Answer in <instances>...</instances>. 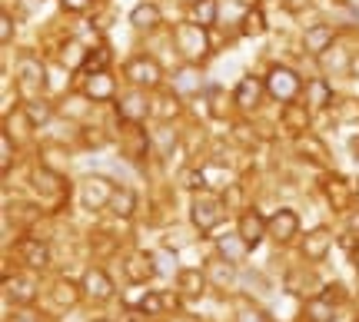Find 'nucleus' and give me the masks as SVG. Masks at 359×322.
<instances>
[{
    "label": "nucleus",
    "mask_w": 359,
    "mask_h": 322,
    "mask_svg": "<svg viewBox=\"0 0 359 322\" xmlns=\"http://www.w3.org/2000/svg\"><path fill=\"white\" fill-rule=\"evenodd\" d=\"M60 4H64V10H70V13H83L93 0H60Z\"/></svg>",
    "instance_id": "50"
},
{
    "label": "nucleus",
    "mask_w": 359,
    "mask_h": 322,
    "mask_svg": "<svg viewBox=\"0 0 359 322\" xmlns=\"http://www.w3.org/2000/svg\"><path fill=\"white\" fill-rule=\"evenodd\" d=\"M7 322H43L40 319V312L34 306H17V309L7 316Z\"/></svg>",
    "instance_id": "46"
},
{
    "label": "nucleus",
    "mask_w": 359,
    "mask_h": 322,
    "mask_svg": "<svg viewBox=\"0 0 359 322\" xmlns=\"http://www.w3.org/2000/svg\"><path fill=\"white\" fill-rule=\"evenodd\" d=\"M150 140H154L156 146L163 150V156H170V153H173V150H177V146H180L177 130H170V123H163V127L156 130V133H154V136H150Z\"/></svg>",
    "instance_id": "43"
},
{
    "label": "nucleus",
    "mask_w": 359,
    "mask_h": 322,
    "mask_svg": "<svg viewBox=\"0 0 359 322\" xmlns=\"http://www.w3.org/2000/svg\"><path fill=\"white\" fill-rule=\"evenodd\" d=\"M110 60H114V50L110 43H97L87 50V60H83V70L80 74H100V70H110Z\"/></svg>",
    "instance_id": "36"
},
{
    "label": "nucleus",
    "mask_w": 359,
    "mask_h": 322,
    "mask_svg": "<svg viewBox=\"0 0 359 322\" xmlns=\"http://www.w3.org/2000/svg\"><path fill=\"white\" fill-rule=\"evenodd\" d=\"M80 140H83L87 150H100V146H107V133L100 127H83L80 130Z\"/></svg>",
    "instance_id": "44"
},
{
    "label": "nucleus",
    "mask_w": 359,
    "mask_h": 322,
    "mask_svg": "<svg viewBox=\"0 0 359 322\" xmlns=\"http://www.w3.org/2000/svg\"><path fill=\"white\" fill-rule=\"evenodd\" d=\"M233 4H240L243 10H253V7H259V0H233Z\"/></svg>",
    "instance_id": "54"
},
{
    "label": "nucleus",
    "mask_w": 359,
    "mask_h": 322,
    "mask_svg": "<svg viewBox=\"0 0 359 322\" xmlns=\"http://www.w3.org/2000/svg\"><path fill=\"white\" fill-rule=\"evenodd\" d=\"M333 243L336 236L330 226H316V230H309L303 239H299V253H303V259H309V262H323V259L333 253Z\"/></svg>",
    "instance_id": "10"
},
{
    "label": "nucleus",
    "mask_w": 359,
    "mask_h": 322,
    "mask_svg": "<svg viewBox=\"0 0 359 322\" xmlns=\"http://www.w3.org/2000/svg\"><path fill=\"white\" fill-rule=\"evenodd\" d=\"M316 60H320V66H323V74H326V77H349V64H353V53L343 50L339 43H333V47H330L326 53H320Z\"/></svg>",
    "instance_id": "25"
},
{
    "label": "nucleus",
    "mask_w": 359,
    "mask_h": 322,
    "mask_svg": "<svg viewBox=\"0 0 359 322\" xmlns=\"http://www.w3.org/2000/svg\"><path fill=\"white\" fill-rule=\"evenodd\" d=\"M293 146H296V153L303 156V160H313V163H320V167H330V146H326L313 130L293 136Z\"/></svg>",
    "instance_id": "21"
},
{
    "label": "nucleus",
    "mask_w": 359,
    "mask_h": 322,
    "mask_svg": "<svg viewBox=\"0 0 359 322\" xmlns=\"http://www.w3.org/2000/svg\"><path fill=\"white\" fill-rule=\"evenodd\" d=\"M349 150H353V156H359V136H353V140H349Z\"/></svg>",
    "instance_id": "56"
},
{
    "label": "nucleus",
    "mask_w": 359,
    "mask_h": 322,
    "mask_svg": "<svg viewBox=\"0 0 359 322\" xmlns=\"http://www.w3.org/2000/svg\"><path fill=\"white\" fill-rule=\"evenodd\" d=\"M43 0H24V13H30V10H37Z\"/></svg>",
    "instance_id": "55"
},
{
    "label": "nucleus",
    "mask_w": 359,
    "mask_h": 322,
    "mask_svg": "<svg viewBox=\"0 0 359 322\" xmlns=\"http://www.w3.org/2000/svg\"><path fill=\"white\" fill-rule=\"evenodd\" d=\"M323 190H326V200H330V206H333V209H339V213H343V209L353 206V193H356V190H353V186H349V183L339 176V173L326 176Z\"/></svg>",
    "instance_id": "27"
},
{
    "label": "nucleus",
    "mask_w": 359,
    "mask_h": 322,
    "mask_svg": "<svg viewBox=\"0 0 359 322\" xmlns=\"http://www.w3.org/2000/svg\"><path fill=\"white\" fill-rule=\"evenodd\" d=\"M114 190H116V183L110 176H83L77 186V200L87 213H100V209L110 206Z\"/></svg>",
    "instance_id": "6"
},
{
    "label": "nucleus",
    "mask_w": 359,
    "mask_h": 322,
    "mask_svg": "<svg viewBox=\"0 0 359 322\" xmlns=\"http://www.w3.org/2000/svg\"><path fill=\"white\" fill-rule=\"evenodd\" d=\"M4 296H7V302H13V306H34L37 283L27 279V276H7V279H4Z\"/></svg>",
    "instance_id": "22"
},
{
    "label": "nucleus",
    "mask_w": 359,
    "mask_h": 322,
    "mask_svg": "<svg viewBox=\"0 0 359 322\" xmlns=\"http://www.w3.org/2000/svg\"><path fill=\"white\" fill-rule=\"evenodd\" d=\"M90 322H110V319H107V316H97V319H90Z\"/></svg>",
    "instance_id": "58"
},
{
    "label": "nucleus",
    "mask_w": 359,
    "mask_h": 322,
    "mask_svg": "<svg viewBox=\"0 0 359 322\" xmlns=\"http://www.w3.org/2000/svg\"><path fill=\"white\" fill-rule=\"evenodd\" d=\"M236 106V100H233L230 93L223 90V87H206V113L213 116V120H230V110Z\"/></svg>",
    "instance_id": "31"
},
{
    "label": "nucleus",
    "mask_w": 359,
    "mask_h": 322,
    "mask_svg": "<svg viewBox=\"0 0 359 322\" xmlns=\"http://www.w3.org/2000/svg\"><path fill=\"white\" fill-rule=\"evenodd\" d=\"M263 97H266V80L257 77V74H246V77L236 83V90H233L236 110H243V113H253V110H259Z\"/></svg>",
    "instance_id": "9"
},
{
    "label": "nucleus",
    "mask_w": 359,
    "mask_h": 322,
    "mask_svg": "<svg viewBox=\"0 0 359 322\" xmlns=\"http://www.w3.org/2000/svg\"><path fill=\"white\" fill-rule=\"evenodd\" d=\"M116 116L123 123H147V116H154V104L147 100L140 87H133L123 97H116Z\"/></svg>",
    "instance_id": "8"
},
{
    "label": "nucleus",
    "mask_w": 359,
    "mask_h": 322,
    "mask_svg": "<svg viewBox=\"0 0 359 322\" xmlns=\"http://www.w3.org/2000/svg\"><path fill=\"white\" fill-rule=\"evenodd\" d=\"M336 43V30L330 24H309L306 34H303V50L309 57H320Z\"/></svg>",
    "instance_id": "24"
},
{
    "label": "nucleus",
    "mask_w": 359,
    "mask_h": 322,
    "mask_svg": "<svg viewBox=\"0 0 359 322\" xmlns=\"http://www.w3.org/2000/svg\"><path fill=\"white\" fill-rule=\"evenodd\" d=\"M303 319L306 322H333L336 319V306L326 296L316 293V296L306 299V306H303Z\"/></svg>",
    "instance_id": "32"
},
{
    "label": "nucleus",
    "mask_w": 359,
    "mask_h": 322,
    "mask_svg": "<svg viewBox=\"0 0 359 322\" xmlns=\"http://www.w3.org/2000/svg\"><path fill=\"white\" fill-rule=\"evenodd\" d=\"M80 283H83L87 299H93V302H110L116 293L114 279H110V272L103 270V266H90V270L80 276Z\"/></svg>",
    "instance_id": "14"
},
{
    "label": "nucleus",
    "mask_w": 359,
    "mask_h": 322,
    "mask_svg": "<svg viewBox=\"0 0 359 322\" xmlns=\"http://www.w3.org/2000/svg\"><path fill=\"white\" fill-rule=\"evenodd\" d=\"M330 110H333V120L339 123V127H353V123H359V97H343V100H336Z\"/></svg>",
    "instance_id": "39"
},
{
    "label": "nucleus",
    "mask_w": 359,
    "mask_h": 322,
    "mask_svg": "<svg viewBox=\"0 0 359 322\" xmlns=\"http://www.w3.org/2000/svg\"><path fill=\"white\" fill-rule=\"evenodd\" d=\"M17 90L24 93V100L43 97V90H47V66L34 53H24L17 60Z\"/></svg>",
    "instance_id": "5"
},
{
    "label": "nucleus",
    "mask_w": 359,
    "mask_h": 322,
    "mask_svg": "<svg viewBox=\"0 0 359 322\" xmlns=\"http://www.w3.org/2000/svg\"><path fill=\"white\" fill-rule=\"evenodd\" d=\"M183 180H187V190H193V193H196V190H206V173L203 169H190Z\"/></svg>",
    "instance_id": "49"
},
{
    "label": "nucleus",
    "mask_w": 359,
    "mask_h": 322,
    "mask_svg": "<svg viewBox=\"0 0 359 322\" xmlns=\"http://www.w3.org/2000/svg\"><path fill=\"white\" fill-rule=\"evenodd\" d=\"M303 97H306V106L313 110V113H320V110H330V106L336 104V90L333 83L326 77H313L306 83V90H303Z\"/></svg>",
    "instance_id": "20"
},
{
    "label": "nucleus",
    "mask_w": 359,
    "mask_h": 322,
    "mask_svg": "<svg viewBox=\"0 0 359 322\" xmlns=\"http://www.w3.org/2000/svg\"><path fill=\"white\" fill-rule=\"evenodd\" d=\"M24 113H27V120L34 123V130H40L50 123L57 110H53V104L47 97H34V100H24Z\"/></svg>",
    "instance_id": "34"
},
{
    "label": "nucleus",
    "mask_w": 359,
    "mask_h": 322,
    "mask_svg": "<svg viewBox=\"0 0 359 322\" xmlns=\"http://www.w3.org/2000/svg\"><path fill=\"white\" fill-rule=\"evenodd\" d=\"M349 77H353V80H359V50L353 53V64H349Z\"/></svg>",
    "instance_id": "53"
},
{
    "label": "nucleus",
    "mask_w": 359,
    "mask_h": 322,
    "mask_svg": "<svg viewBox=\"0 0 359 322\" xmlns=\"http://www.w3.org/2000/svg\"><path fill=\"white\" fill-rule=\"evenodd\" d=\"M210 27L196 24V20H187V24H180L173 30V43H177L180 57L187 60V64H200L206 53H210V34H206Z\"/></svg>",
    "instance_id": "2"
},
{
    "label": "nucleus",
    "mask_w": 359,
    "mask_h": 322,
    "mask_svg": "<svg viewBox=\"0 0 359 322\" xmlns=\"http://www.w3.org/2000/svg\"><path fill=\"white\" fill-rule=\"evenodd\" d=\"M173 322H196L193 316H173Z\"/></svg>",
    "instance_id": "57"
},
{
    "label": "nucleus",
    "mask_w": 359,
    "mask_h": 322,
    "mask_svg": "<svg viewBox=\"0 0 359 322\" xmlns=\"http://www.w3.org/2000/svg\"><path fill=\"white\" fill-rule=\"evenodd\" d=\"M130 24L137 27V30H156V27L163 24L160 4H156V0H143V4H137V7L130 10Z\"/></svg>",
    "instance_id": "28"
},
{
    "label": "nucleus",
    "mask_w": 359,
    "mask_h": 322,
    "mask_svg": "<svg viewBox=\"0 0 359 322\" xmlns=\"http://www.w3.org/2000/svg\"><path fill=\"white\" fill-rule=\"evenodd\" d=\"M123 77H127L130 87H140V90H160V83H163V66H160V60L150 57V53H137V57H130L127 60Z\"/></svg>",
    "instance_id": "4"
},
{
    "label": "nucleus",
    "mask_w": 359,
    "mask_h": 322,
    "mask_svg": "<svg viewBox=\"0 0 359 322\" xmlns=\"http://www.w3.org/2000/svg\"><path fill=\"white\" fill-rule=\"evenodd\" d=\"M190 4H193V0H190Z\"/></svg>",
    "instance_id": "60"
},
{
    "label": "nucleus",
    "mask_w": 359,
    "mask_h": 322,
    "mask_svg": "<svg viewBox=\"0 0 359 322\" xmlns=\"http://www.w3.org/2000/svg\"><path fill=\"white\" fill-rule=\"evenodd\" d=\"M210 289V279H206V270H177V293L183 299H200Z\"/></svg>",
    "instance_id": "23"
},
{
    "label": "nucleus",
    "mask_w": 359,
    "mask_h": 322,
    "mask_svg": "<svg viewBox=\"0 0 359 322\" xmlns=\"http://www.w3.org/2000/svg\"><path fill=\"white\" fill-rule=\"evenodd\" d=\"M83 100L90 104H110L116 100V80L110 77V70H100V74H83Z\"/></svg>",
    "instance_id": "12"
},
{
    "label": "nucleus",
    "mask_w": 359,
    "mask_h": 322,
    "mask_svg": "<svg viewBox=\"0 0 359 322\" xmlns=\"http://www.w3.org/2000/svg\"><path fill=\"white\" fill-rule=\"evenodd\" d=\"M206 279H210V286L213 289H230L233 283H236V266L233 262H226V259H206Z\"/></svg>",
    "instance_id": "29"
},
{
    "label": "nucleus",
    "mask_w": 359,
    "mask_h": 322,
    "mask_svg": "<svg viewBox=\"0 0 359 322\" xmlns=\"http://www.w3.org/2000/svg\"><path fill=\"white\" fill-rule=\"evenodd\" d=\"M83 296H87V293H83V283H80V279H67V276H60L50 289V299L60 309H74Z\"/></svg>",
    "instance_id": "26"
},
{
    "label": "nucleus",
    "mask_w": 359,
    "mask_h": 322,
    "mask_svg": "<svg viewBox=\"0 0 359 322\" xmlns=\"http://www.w3.org/2000/svg\"><path fill=\"white\" fill-rule=\"evenodd\" d=\"M17 253L27 262V270H34V272H43L50 266V246L43 243V239H37V236H24L17 243Z\"/></svg>",
    "instance_id": "16"
},
{
    "label": "nucleus",
    "mask_w": 359,
    "mask_h": 322,
    "mask_svg": "<svg viewBox=\"0 0 359 322\" xmlns=\"http://www.w3.org/2000/svg\"><path fill=\"white\" fill-rule=\"evenodd\" d=\"M150 133L143 130V123H127L123 130V136H120V150L127 160H143V156L150 153Z\"/></svg>",
    "instance_id": "17"
},
{
    "label": "nucleus",
    "mask_w": 359,
    "mask_h": 322,
    "mask_svg": "<svg viewBox=\"0 0 359 322\" xmlns=\"http://www.w3.org/2000/svg\"><path fill=\"white\" fill-rule=\"evenodd\" d=\"M356 196H359V183H356Z\"/></svg>",
    "instance_id": "59"
},
{
    "label": "nucleus",
    "mask_w": 359,
    "mask_h": 322,
    "mask_svg": "<svg viewBox=\"0 0 359 322\" xmlns=\"http://www.w3.org/2000/svg\"><path fill=\"white\" fill-rule=\"evenodd\" d=\"M173 90H177L180 97H196V93L203 90V74L196 70V64L180 66L177 74H173Z\"/></svg>",
    "instance_id": "30"
},
{
    "label": "nucleus",
    "mask_w": 359,
    "mask_h": 322,
    "mask_svg": "<svg viewBox=\"0 0 359 322\" xmlns=\"http://www.w3.org/2000/svg\"><path fill=\"white\" fill-rule=\"evenodd\" d=\"M123 276H127L130 286H147L150 279H156V276H160L156 253H143V249L130 253V256L123 259Z\"/></svg>",
    "instance_id": "7"
},
{
    "label": "nucleus",
    "mask_w": 359,
    "mask_h": 322,
    "mask_svg": "<svg viewBox=\"0 0 359 322\" xmlns=\"http://www.w3.org/2000/svg\"><path fill=\"white\" fill-rule=\"evenodd\" d=\"M296 236H299V216H296V209L280 206L269 216V239L286 246V243H293Z\"/></svg>",
    "instance_id": "15"
},
{
    "label": "nucleus",
    "mask_w": 359,
    "mask_h": 322,
    "mask_svg": "<svg viewBox=\"0 0 359 322\" xmlns=\"http://www.w3.org/2000/svg\"><path fill=\"white\" fill-rule=\"evenodd\" d=\"M263 80H266V93L276 100V104H293V100H299V93L306 90L303 77L296 74L293 66H283V64L269 66Z\"/></svg>",
    "instance_id": "3"
},
{
    "label": "nucleus",
    "mask_w": 359,
    "mask_h": 322,
    "mask_svg": "<svg viewBox=\"0 0 359 322\" xmlns=\"http://www.w3.org/2000/svg\"><path fill=\"white\" fill-rule=\"evenodd\" d=\"M320 296H326L330 302H333V306H343L349 293H346V286H343V283H326V286L320 289Z\"/></svg>",
    "instance_id": "45"
},
{
    "label": "nucleus",
    "mask_w": 359,
    "mask_h": 322,
    "mask_svg": "<svg viewBox=\"0 0 359 322\" xmlns=\"http://www.w3.org/2000/svg\"><path fill=\"white\" fill-rule=\"evenodd\" d=\"M266 30H269V20L259 7L243 10V17H240V34H243V37H263Z\"/></svg>",
    "instance_id": "38"
},
{
    "label": "nucleus",
    "mask_w": 359,
    "mask_h": 322,
    "mask_svg": "<svg viewBox=\"0 0 359 322\" xmlns=\"http://www.w3.org/2000/svg\"><path fill=\"white\" fill-rule=\"evenodd\" d=\"M11 40H13V13L4 10V13H0V43L7 47Z\"/></svg>",
    "instance_id": "48"
},
{
    "label": "nucleus",
    "mask_w": 359,
    "mask_h": 322,
    "mask_svg": "<svg viewBox=\"0 0 359 322\" xmlns=\"http://www.w3.org/2000/svg\"><path fill=\"white\" fill-rule=\"evenodd\" d=\"M280 4H283V7H286L290 13H303V10L309 7V0H280Z\"/></svg>",
    "instance_id": "51"
},
{
    "label": "nucleus",
    "mask_w": 359,
    "mask_h": 322,
    "mask_svg": "<svg viewBox=\"0 0 359 322\" xmlns=\"http://www.w3.org/2000/svg\"><path fill=\"white\" fill-rule=\"evenodd\" d=\"M30 180H34V190L40 193V200H47V203H50V200L53 203H60V200L67 196V183H64V173H60V169H50V167L40 163Z\"/></svg>",
    "instance_id": "11"
},
{
    "label": "nucleus",
    "mask_w": 359,
    "mask_h": 322,
    "mask_svg": "<svg viewBox=\"0 0 359 322\" xmlns=\"http://www.w3.org/2000/svg\"><path fill=\"white\" fill-rule=\"evenodd\" d=\"M313 123V110H309L306 104H283V110H280V127L290 133V136H299V133H306V130H313L309 127Z\"/></svg>",
    "instance_id": "18"
},
{
    "label": "nucleus",
    "mask_w": 359,
    "mask_h": 322,
    "mask_svg": "<svg viewBox=\"0 0 359 322\" xmlns=\"http://www.w3.org/2000/svg\"><path fill=\"white\" fill-rule=\"evenodd\" d=\"M137 309H140L147 319H154V316H167V296H163L160 289H150V293H143L140 296Z\"/></svg>",
    "instance_id": "40"
},
{
    "label": "nucleus",
    "mask_w": 359,
    "mask_h": 322,
    "mask_svg": "<svg viewBox=\"0 0 359 322\" xmlns=\"http://www.w3.org/2000/svg\"><path fill=\"white\" fill-rule=\"evenodd\" d=\"M236 232H240L246 243H250V249H257V246L269 236V216H263V213H259V209H253V206H246L243 213H240Z\"/></svg>",
    "instance_id": "13"
},
{
    "label": "nucleus",
    "mask_w": 359,
    "mask_h": 322,
    "mask_svg": "<svg viewBox=\"0 0 359 322\" xmlns=\"http://www.w3.org/2000/svg\"><path fill=\"white\" fill-rule=\"evenodd\" d=\"M60 64L70 66V70H83V60H87V50L90 47H83L80 40H67L64 47H60Z\"/></svg>",
    "instance_id": "41"
},
{
    "label": "nucleus",
    "mask_w": 359,
    "mask_h": 322,
    "mask_svg": "<svg viewBox=\"0 0 359 322\" xmlns=\"http://www.w3.org/2000/svg\"><path fill=\"white\" fill-rule=\"evenodd\" d=\"M190 20H196V24H203V27H217L219 24V0H193Z\"/></svg>",
    "instance_id": "37"
},
{
    "label": "nucleus",
    "mask_w": 359,
    "mask_h": 322,
    "mask_svg": "<svg viewBox=\"0 0 359 322\" xmlns=\"http://www.w3.org/2000/svg\"><path fill=\"white\" fill-rule=\"evenodd\" d=\"M236 322H269V316L257 306H243V309L236 312Z\"/></svg>",
    "instance_id": "47"
},
{
    "label": "nucleus",
    "mask_w": 359,
    "mask_h": 322,
    "mask_svg": "<svg viewBox=\"0 0 359 322\" xmlns=\"http://www.w3.org/2000/svg\"><path fill=\"white\" fill-rule=\"evenodd\" d=\"M226 216V200L213 190H196L190 200V223L196 232H213Z\"/></svg>",
    "instance_id": "1"
},
{
    "label": "nucleus",
    "mask_w": 359,
    "mask_h": 322,
    "mask_svg": "<svg viewBox=\"0 0 359 322\" xmlns=\"http://www.w3.org/2000/svg\"><path fill=\"white\" fill-rule=\"evenodd\" d=\"M107 213H114L116 219H130L137 213V193L130 190V186H116L114 190V200H110V206Z\"/></svg>",
    "instance_id": "35"
},
{
    "label": "nucleus",
    "mask_w": 359,
    "mask_h": 322,
    "mask_svg": "<svg viewBox=\"0 0 359 322\" xmlns=\"http://www.w3.org/2000/svg\"><path fill=\"white\" fill-rule=\"evenodd\" d=\"M180 110H183V104H180L177 90H163L154 100V116L160 120V123H173V120L180 116Z\"/></svg>",
    "instance_id": "33"
},
{
    "label": "nucleus",
    "mask_w": 359,
    "mask_h": 322,
    "mask_svg": "<svg viewBox=\"0 0 359 322\" xmlns=\"http://www.w3.org/2000/svg\"><path fill=\"white\" fill-rule=\"evenodd\" d=\"M13 160H17V143H13L11 130H4V133H0V169H4V176L11 173Z\"/></svg>",
    "instance_id": "42"
},
{
    "label": "nucleus",
    "mask_w": 359,
    "mask_h": 322,
    "mask_svg": "<svg viewBox=\"0 0 359 322\" xmlns=\"http://www.w3.org/2000/svg\"><path fill=\"white\" fill-rule=\"evenodd\" d=\"M346 230H349V232H353V236H356V239H359V209H356V213H349V219H346Z\"/></svg>",
    "instance_id": "52"
},
{
    "label": "nucleus",
    "mask_w": 359,
    "mask_h": 322,
    "mask_svg": "<svg viewBox=\"0 0 359 322\" xmlns=\"http://www.w3.org/2000/svg\"><path fill=\"white\" fill-rule=\"evenodd\" d=\"M250 253H253V249H250V243H246L236 230L226 232V236H217V256L226 259V262H233V266H243Z\"/></svg>",
    "instance_id": "19"
}]
</instances>
